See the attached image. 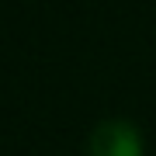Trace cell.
<instances>
[{
  "label": "cell",
  "mask_w": 156,
  "mask_h": 156,
  "mask_svg": "<svg viewBox=\"0 0 156 156\" xmlns=\"http://www.w3.org/2000/svg\"><path fill=\"white\" fill-rule=\"evenodd\" d=\"M90 156H142V135L132 122H101L87 139Z\"/></svg>",
  "instance_id": "obj_1"
}]
</instances>
